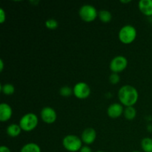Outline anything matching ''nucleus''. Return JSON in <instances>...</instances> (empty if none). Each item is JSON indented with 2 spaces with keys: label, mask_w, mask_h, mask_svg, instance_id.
<instances>
[{
  "label": "nucleus",
  "mask_w": 152,
  "mask_h": 152,
  "mask_svg": "<svg viewBox=\"0 0 152 152\" xmlns=\"http://www.w3.org/2000/svg\"><path fill=\"white\" fill-rule=\"evenodd\" d=\"M118 99L120 103L126 107L134 106L139 99V93L136 88L130 85L123 86L118 91Z\"/></svg>",
  "instance_id": "nucleus-1"
},
{
  "label": "nucleus",
  "mask_w": 152,
  "mask_h": 152,
  "mask_svg": "<svg viewBox=\"0 0 152 152\" xmlns=\"http://www.w3.org/2000/svg\"><path fill=\"white\" fill-rule=\"evenodd\" d=\"M137 34V30L133 25H126L119 31L118 38L123 44L129 45L136 39Z\"/></svg>",
  "instance_id": "nucleus-2"
},
{
  "label": "nucleus",
  "mask_w": 152,
  "mask_h": 152,
  "mask_svg": "<svg viewBox=\"0 0 152 152\" xmlns=\"http://www.w3.org/2000/svg\"><path fill=\"white\" fill-rule=\"evenodd\" d=\"M38 117L34 113H27L24 114L19 120V125L22 131L25 132H32L38 126Z\"/></svg>",
  "instance_id": "nucleus-3"
},
{
  "label": "nucleus",
  "mask_w": 152,
  "mask_h": 152,
  "mask_svg": "<svg viewBox=\"0 0 152 152\" xmlns=\"http://www.w3.org/2000/svg\"><path fill=\"white\" fill-rule=\"evenodd\" d=\"M83 143L81 137L74 134L66 135L62 140V145L64 148L70 152L80 151L83 146Z\"/></svg>",
  "instance_id": "nucleus-4"
},
{
  "label": "nucleus",
  "mask_w": 152,
  "mask_h": 152,
  "mask_svg": "<svg viewBox=\"0 0 152 152\" xmlns=\"http://www.w3.org/2000/svg\"><path fill=\"white\" fill-rule=\"evenodd\" d=\"M79 15L83 21L86 22H91L98 17V11L94 6L91 4H84L79 10Z\"/></svg>",
  "instance_id": "nucleus-5"
},
{
  "label": "nucleus",
  "mask_w": 152,
  "mask_h": 152,
  "mask_svg": "<svg viewBox=\"0 0 152 152\" xmlns=\"http://www.w3.org/2000/svg\"><path fill=\"white\" fill-rule=\"evenodd\" d=\"M128 63L129 62H128V59H126V57L121 56V55L117 56L113 58L110 62V70L112 73L119 74L126 70L128 66Z\"/></svg>",
  "instance_id": "nucleus-6"
},
{
  "label": "nucleus",
  "mask_w": 152,
  "mask_h": 152,
  "mask_svg": "<svg viewBox=\"0 0 152 152\" xmlns=\"http://www.w3.org/2000/svg\"><path fill=\"white\" fill-rule=\"evenodd\" d=\"M73 92L75 97L80 99H85L91 94V88L84 82H79L76 83L73 88Z\"/></svg>",
  "instance_id": "nucleus-7"
},
{
  "label": "nucleus",
  "mask_w": 152,
  "mask_h": 152,
  "mask_svg": "<svg viewBox=\"0 0 152 152\" xmlns=\"http://www.w3.org/2000/svg\"><path fill=\"white\" fill-rule=\"evenodd\" d=\"M40 117L42 120L47 124H52L55 123L57 119L56 111L50 106H45L40 111Z\"/></svg>",
  "instance_id": "nucleus-8"
},
{
  "label": "nucleus",
  "mask_w": 152,
  "mask_h": 152,
  "mask_svg": "<svg viewBox=\"0 0 152 152\" xmlns=\"http://www.w3.org/2000/svg\"><path fill=\"white\" fill-rule=\"evenodd\" d=\"M124 107L121 103L114 102L111 104L107 108V114L110 118L117 119L121 117L124 112Z\"/></svg>",
  "instance_id": "nucleus-9"
},
{
  "label": "nucleus",
  "mask_w": 152,
  "mask_h": 152,
  "mask_svg": "<svg viewBox=\"0 0 152 152\" xmlns=\"http://www.w3.org/2000/svg\"><path fill=\"white\" fill-rule=\"evenodd\" d=\"M96 139V132L93 128H87L81 134V140L86 145L93 144Z\"/></svg>",
  "instance_id": "nucleus-10"
},
{
  "label": "nucleus",
  "mask_w": 152,
  "mask_h": 152,
  "mask_svg": "<svg viewBox=\"0 0 152 152\" xmlns=\"http://www.w3.org/2000/svg\"><path fill=\"white\" fill-rule=\"evenodd\" d=\"M13 115V110L11 106L5 102L0 104V121L7 122Z\"/></svg>",
  "instance_id": "nucleus-11"
},
{
  "label": "nucleus",
  "mask_w": 152,
  "mask_h": 152,
  "mask_svg": "<svg viewBox=\"0 0 152 152\" xmlns=\"http://www.w3.org/2000/svg\"><path fill=\"white\" fill-rule=\"evenodd\" d=\"M139 10L146 16H152V0H140L138 3Z\"/></svg>",
  "instance_id": "nucleus-12"
},
{
  "label": "nucleus",
  "mask_w": 152,
  "mask_h": 152,
  "mask_svg": "<svg viewBox=\"0 0 152 152\" xmlns=\"http://www.w3.org/2000/svg\"><path fill=\"white\" fill-rule=\"evenodd\" d=\"M22 129H21L20 126L16 123H12V124L9 125L6 129V132L7 134L10 137H16L19 136L22 132Z\"/></svg>",
  "instance_id": "nucleus-13"
},
{
  "label": "nucleus",
  "mask_w": 152,
  "mask_h": 152,
  "mask_svg": "<svg viewBox=\"0 0 152 152\" xmlns=\"http://www.w3.org/2000/svg\"><path fill=\"white\" fill-rule=\"evenodd\" d=\"M20 152H41V148L35 142H28L22 147Z\"/></svg>",
  "instance_id": "nucleus-14"
},
{
  "label": "nucleus",
  "mask_w": 152,
  "mask_h": 152,
  "mask_svg": "<svg viewBox=\"0 0 152 152\" xmlns=\"http://www.w3.org/2000/svg\"><path fill=\"white\" fill-rule=\"evenodd\" d=\"M123 116L127 120H134L137 116V110L134 106L126 107L123 112Z\"/></svg>",
  "instance_id": "nucleus-15"
},
{
  "label": "nucleus",
  "mask_w": 152,
  "mask_h": 152,
  "mask_svg": "<svg viewBox=\"0 0 152 152\" xmlns=\"http://www.w3.org/2000/svg\"><path fill=\"white\" fill-rule=\"evenodd\" d=\"M98 18L101 22L104 23H108L112 19V14L109 10H101L98 12Z\"/></svg>",
  "instance_id": "nucleus-16"
},
{
  "label": "nucleus",
  "mask_w": 152,
  "mask_h": 152,
  "mask_svg": "<svg viewBox=\"0 0 152 152\" xmlns=\"http://www.w3.org/2000/svg\"><path fill=\"white\" fill-rule=\"evenodd\" d=\"M141 148L144 152H152V138L145 137L141 140Z\"/></svg>",
  "instance_id": "nucleus-17"
},
{
  "label": "nucleus",
  "mask_w": 152,
  "mask_h": 152,
  "mask_svg": "<svg viewBox=\"0 0 152 152\" xmlns=\"http://www.w3.org/2000/svg\"><path fill=\"white\" fill-rule=\"evenodd\" d=\"M1 91L4 95L10 96V95L13 94V93L15 92V88L10 83H5V84L1 86Z\"/></svg>",
  "instance_id": "nucleus-18"
},
{
  "label": "nucleus",
  "mask_w": 152,
  "mask_h": 152,
  "mask_svg": "<svg viewBox=\"0 0 152 152\" xmlns=\"http://www.w3.org/2000/svg\"><path fill=\"white\" fill-rule=\"evenodd\" d=\"M59 94L62 96H64V97H68V96H70L71 95L74 94L73 88L68 86H62V87L59 89Z\"/></svg>",
  "instance_id": "nucleus-19"
},
{
  "label": "nucleus",
  "mask_w": 152,
  "mask_h": 152,
  "mask_svg": "<svg viewBox=\"0 0 152 152\" xmlns=\"http://www.w3.org/2000/svg\"><path fill=\"white\" fill-rule=\"evenodd\" d=\"M45 27L49 30H55L59 26V23L55 19H47L45 22Z\"/></svg>",
  "instance_id": "nucleus-20"
},
{
  "label": "nucleus",
  "mask_w": 152,
  "mask_h": 152,
  "mask_svg": "<svg viewBox=\"0 0 152 152\" xmlns=\"http://www.w3.org/2000/svg\"><path fill=\"white\" fill-rule=\"evenodd\" d=\"M109 81L111 84L117 85L120 81V77L119 76V74L111 73V75L109 76Z\"/></svg>",
  "instance_id": "nucleus-21"
},
{
  "label": "nucleus",
  "mask_w": 152,
  "mask_h": 152,
  "mask_svg": "<svg viewBox=\"0 0 152 152\" xmlns=\"http://www.w3.org/2000/svg\"><path fill=\"white\" fill-rule=\"evenodd\" d=\"M6 20V13L4 9H0V23H4Z\"/></svg>",
  "instance_id": "nucleus-22"
},
{
  "label": "nucleus",
  "mask_w": 152,
  "mask_h": 152,
  "mask_svg": "<svg viewBox=\"0 0 152 152\" xmlns=\"http://www.w3.org/2000/svg\"><path fill=\"white\" fill-rule=\"evenodd\" d=\"M80 152H92L91 148L88 146V145H83L80 149Z\"/></svg>",
  "instance_id": "nucleus-23"
},
{
  "label": "nucleus",
  "mask_w": 152,
  "mask_h": 152,
  "mask_svg": "<svg viewBox=\"0 0 152 152\" xmlns=\"http://www.w3.org/2000/svg\"><path fill=\"white\" fill-rule=\"evenodd\" d=\"M0 152H11V151H10V148H9L7 146H6V145H1V146L0 147Z\"/></svg>",
  "instance_id": "nucleus-24"
},
{
  "label": "nucleus",
  "mask_w": 152,
  "mask_h": 152,
  "mask_svg": "<svg viewBox=\"0 0 152 152\" xmlns=\"http://www.w3.org/2000/svg\"><path fill=\"white\" fill-rule=\"evenodd\" d=\"M4 69V62H3L2 59H0V71H2Z\"/></svg>",
  "instance_id": "nucleus-25"
},
{
  "label": "nucleus",
  "mask_w": 152,
  "mask_h": 152,
  "mask_svg": "<svg viewBox=\"0 0 152 152\" xmlns=\"http://www.w3.org/2000/svg\"><path fill=\"white\" fill-rule=\"evenodd\" d=\"M121 1L122 3H129V2H130V0H129V1Z\"/></svg>",
  "instance_id": "nucleus-26"
},
{
  "label": "nucleus",
  "mask_w": 152,
  "mask_h": 152,
  "mask_svg": "<svg viewBox=\"0 0 152 152\" xmlns=\"http://www.w3.org/2000/svg\"><path fill=\"white\" fill-rule=\"evenodd\" d=\"M96 152H105V151H96Z\"/></svg>",
  "instance_id": "nucleus-27"
},
{
  "label": "nucleus",
  "mask_w": 152,
  "mask_h": 152,
  "mask_svg": "<svg viewBox=\"0 0 152 152\" xmlns=\"http://www.w3.org/2000/svg\"><path fill=\"white\" fill-rule=\"evenodd\" d=\"M132 152H141V151H132Z\"/></svg>",
  "instance_id": "nucleus-28"
}]
</instances>
